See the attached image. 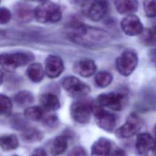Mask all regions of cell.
<instances>
[{
    "mask_svg": "<svg viewBox=\"0 0 156 156\" xmlns=\"http://www.w3.org/2000/svg\"><path fill=\"white\" fill-rule=\"evenodd\" d=\"M70 38L75 42L85 45L101 44L109 39L107 32L99 29L87 27L80 23H74L69 27Z\"/></svg>",
    "mask_w": 156,
    "mask_h": 156,
    "instance_id": "1",
    "label": "cell"
},
{
    "mask_svg": "<svg viewBox=\"0 0 156 156\" xmlns=\"http://www.w3.org/2000/svg\"><path fill=\"white\" fill-rule=\"evenodd\" d=\"M62 16L60 7L51 1H43L35 8V19L40 23H55Z\"/></svg>",
    "mask_w": 156,
    "mask_h": 156,
    "instance_id": "2",
    "label": "cell"
},
{
    "mask_svg": "<svg viewBox=\"0 0 156 156\" xmlns=\"http://www.w3.org/2000/svg\"><path fill=\"white\" fill-rule=\"evenodd\" d=\"M35 56L29 51H16L2 53L0 55V64L7 71H13L16 68L26 65L34 60Z\"/></svg>",
    "mask_w": 156,
    "mask_h": 156,
    "instance_id": "3",
    "label": "cell"
},
{
    "mask_svg": "<svg viewBox=\"0 0 156 156\" xmlns=\"http://www.w3.org/2000/svg\"><path fill=\"white\" fill-rule=\"evenodd\" d=\"M93 102L85 99H80L72 103L70 107V115L73 119L79 124H87L91 119L93 113Z\"/></svg>",
    "mask_w": 156,
    "mask_h": 156,
    "instance_id": "4",
    "label": "cell"
},
{
    "mask_svg": "<svg viewBox=\"0 0 156 156\" xmlns=\"http://www.w3.org/2000/svg\"><path fill=\"white\" fill-rule=\"evenodd\" d=\"M138 63L136 52L132 49L124 50L116 60V68L123 76H130L135 69Z\"/></svg>",
    "mask_w": 156,
    "mask_h": 156,
    "instance_id": "5",
    "label": "cell"
},
{
    "mask_svg": "<svg viewBox=\"0 0 156 156\" xmlns=\"http://www.w3.org/2000/svg\"><path fill=\"white\" fill-rule=\"evenodd\" d=\"M63 89L73 98H82L91 91L90 87L79 78L73 76L65 77L61 81Z\"/></svg>",
    "mask_w": 156,
    "mask_h": 156,
    "instance_id": "6",
    "label": "cell"
},
{
    "mask_svg": "<svg viewBox=\"0 0 156 156\" xmlns=\"http://www.w3.org/2000/svg\"><path fill=\"white\" fill-rule=\"evenodd\" d=\"M108 2L106 1L92 0L83 1L81 4L82 13L90 20L98 21L106 14Z\"/></svg>",
    "mask_w": 156,
    "mask_h": 156,
    "instance_id": "7",
    "label": "cell"
},
{
    "mask_svg": "<svg viewBox=\"0 0 156 156\" xmlns=\"http://www.w3.org/2000/svg\"><path fill=\"white\" fill-rule=\"evenodd\" d=\"M127 101V96L121 92L102 93L97 98L96 102L102 107H107L115 111L121 110Z\"/></svg>",
    "mask_w": 156,
    "mask_h": 156,
    "instance_id": "8",
    "label": "cell"
},
{
    "mask_svg": "<svg viewBox=\"0 0 156 156\" xmlns=\"http://www.w3.org/2000/svg\"><path fill=\"white\" fill-rule=\"evenodd\" d=\"M143 125L142 119L135 113H131L127 118L126 122L115 132L119 138H129L136 135Z\"/></svg>",
    "mask_w": 156,
    "mask_h": 156,
    "instance_id": "9",
    "label": "cell"
},
{
    "mask_svg": "<svg viewBox=\"0 0 156 156\" xmlns=\"http://www.w3.org/2000/svg\"><path fill=\"white\" fill-rule=\"evenodd\" d=\"M93 114L97 125L102 130L112 132L116 126V119L114 114L106 111L97 102H93Z\"/></svg>",
    "mask_w": 156,
    "mask_h": 156,
    "instance_id": "10",
    "label": "cell"
},
{
    "mask_svg": "<svg viewBox=\"0 0 156 156\" xmlns=\"http://www.w3.org/2000/svg\"><path fill=\"white\" fill-rule=\"evenodd\" d=\"M121 27L126 35L131 37L140 35L144 30L140 18L134 14L123 18L121 21Z\"/></svg>",
    "mask_w": 156,
    "mask_h": 156,
    "instance_id": "11",
    "label": "cell"
},
{
    "mask_svg": "<svg viewBox=\"0 0 156 156\" xmlns=\"http://www.w3.org/2000/svg\"><path fill=\"white\" fill-rule=\"evenodd\" d=\"M64 69V63L62 59L56 55H48L44 62V71L46 76L54 79L60 76Z\"/></svg>",
    "mask_w": 156,
    "mask_h": 156,
    "instance_id": "12",
    "label": "cell"
},
{
    "mask_svg": "<svg viewBox=\"0 0 156 156\" xmlns=\"http://www.w3.org/2000/svg\"><path fill=\"white\" fill-rule=\"evenodd\" d=\"M135 148L137 152L141 155L154 151L156 148V140L149 133H138L135 142Z\"/></svg>",
    "mask_w": 156,
    "mask_h": 156,
    "instance_id": "13",
    "label": "cell"
},
{
    "mask_svg": "<svg viewBox=\"0 0 156 156\" xmlns=\"http://www.w3.org/2000/svg\"><path fill=\"white\" fill-rule=\"evenodd\" d=\"M13 15L20 23H28L35 18V9L25 2H18L13 6Z\"/></svg>",
    "mask_w": 156,
    "mask_h": 156,
    "instance_id": "14",
    "label": "cell"
},
{
    "mask_svg": "<svg viewBox=\"0 0 156 156\" xmlns=\"http://www.w3.org/2000/svg\"><path fill=\"white\" fill-rule=\"evenodd\" d=\"M95 62L89 58H83L76 62L73 66L74 71L83 77H89L96 71Z\"/></svg>",
    "mask_w": 156,
    "mask_h": 156,
    "instance_id": "15",
    "label": "cell"
},
{
    "mask_svg": "<svg viewBox=\"0 0 156 156\" xmlns=\"http://www.w3.org/2000/svg\"><path fill=\"white\" fill-rule=\"evenodd\" d=\"M112 147V143L108 138L101 137L93 143L90 156H108Z\"/></svg>",
    "mask_w": 156,
    "mask_h": 156,
    "instance_id": "16",
    "label": "cell"
},
{
    "mask_svg": "<svg viewBox=\"0 0 156 156\" xmlns=\"http://www.w3.org/2000/svg\"><path fill=\"white\" fill-rule=\"evenodd\" d=\"M114 4L116 11L122 15H133L138 9V2L135 0H118Z\"/></svg>",
    "mask_w": 156,
    "mask_h": 156,
    "instance_id": "17",
    "label": "cell"
},
{
    "mask_svg": "<svg viewBox=\"0 0 156 156\" xmlns=\"http://www.w3.org/2000/svg\"><path fill=\"white\" fill-rule=\"evenodd\" d=\"M40 101L42 108L46 110L55 111L60 107V101L58 97L51 93H46L41 95Z\"/></svg>",
    "mask_w": 156,
    "mask_h": 156,
    "instance_id": "18",
    "label": "cell"
},
{
    "mask_svg": "<svg viewBox=\"0 0 156 156\" xmlns=\"http://www.w3.org/2000/svg\"><path fill=\"white\" fill-rule=\"evenodd\" d=\"M68 147V137L65 135L56 136L51 145V154L52 156H59L62 155Z\"/></svg>",
    "mask_w": 156,
    "mask_h": 156,
    "instance_id": "19",
    "label": "cell"
},
{
    "mask_svg": "<svg viewBox=\"0 0 156 156\" xmlns=\"http://www.w3.org/2000/svg\"><path fill=\"white\" fill-rule=\"evenodd\" d=\"M26 74L28 78L34 83L40 82L45 74L44 68L38 63H33L30 64L26 70Z\"/></svg>",
    "mask_w": 156,
    "mask_h": 156,
    "instance_id": "20",
    "label": "cell"
},
{
    "mask_svg": "<svg viewBox=\"0 0 156 156\" xmlns=\"http://www.w3.org/2000/svg\"><path fill=\"white\" fill-rule=\"evenodd\" d=\"M43 138V133L35 127H27L23 130L21 133L22 140L29 143H34L40 141Z\"/></svg>",
    "mask_w": 156,
    "mask_h": 156,
    "instance_id": "21",
    "label": "cell"
},
{
    "mask_svg": "<svg viewBox=\"0 0 156 156\" xmlns=\"http://www.w3.org/2000/svg\"><path fill=\"white\" fill-rule=\"evenodd\" d=\"M0 145L1 149L4 151H12L19 146V141L16 135L5 134L1 136Z\"/></svg>",
    "mask_w": 156,
    "mask_h": 156,
    "instance_id": "22",
    "label": "cell"
},
{
    "mask_svg": "<svg viewBox=\"0 0 156 156\" xmlns=\"http://www.w3.org/2000/svg\"><path fill=\"white\" fill-rule=\"evenodd\" d=\"M44 116V109L38 105L28 107L24 111V117L30 121H42Z\"/></svg>",
    "mask_w": 156,
    "mask_h": 156,
    "instance_id": "23",
    "label": "cell"
},
{
    "mask_svg": "<svg viewBox=\"0 0 156 156\" xmlns=\"http://www.w3.org/2000/svg\"><path fill=\"white\" fill-rule=\"evenodd\" d=\"M13 99L15 103L18 107H24L32 104L34 101V97L31 92L27 90H21L15 94Z\"/></svg>",
    "mask_w": 156,
    "mask_h": 156,
    "instance_id": "24",
    "label": "cell"
},
{
    "mask_svg": "<svg viewBox=\"0 0 156 156\" xmlns=\"http://www.w3.org/2000/svg\"><path fill=\"white\" fill-rule=\"evenodd\" d=\"M141 44L147 46H156V31L151 27L144 29L139 37Z\"/></svg>",
    "mask_w": 156,
    "mask_h": 156,
    "instance_id": "25",
    "label": "cell"
},
{
    "mask_svg": "<svg viewBox=\"0 0 156 156\" xmlns=\"http://www.w3.org/2000/svg\"><path fill=\"white\" fill-rule=\"evenodd\" d=\"M113 80L112 75L107 71H102L98 72L94 77L96 85L99 88H105L108 87Z\"/></svg>",
    "mask_w": 156,
    "mask_h": 156,
    "instance_id": "26",
    "label": "cell"
},
{
    "mask_svg": "<svg viewBox=\"0 0 156 156\" xmlns=\"http://www.w3.org/2000/svg\"><path fill=\"white\" fill-rule=\"evenodd\" d=\"M12 110V102L10 99L5 94H0V113L1 115L8 116Z\"/></svg>",
    "mask_w": 156,
    "mask_h": 156,
    "instance_id": "27",
    "label": "cell"
},
{
    "mask_svg": "<svg viewBox=\"0 0 156 156\" xmlns=\"http://www.w3.org/2000/svg\"><path fill=\"white\" fill-rule=\"evenodd\" d=\"M143 10L146 16L149 18L156 17V1H144L143 2Z\"/></svg>",
    "mask_w": 156,
    "mask_h": 156,
    "instance_id": "28",
    "label": "cell"
},
{
    "mask_svg": "<svg viewBox=\"0 0 156 156\" xmlns=\"http://www.w3.org/2000/svg\"><path fill=\"white\" fill-rule=\"evenodd\" d=\"M43 124L49 128H54L58 124V119L55 115L51 114L44 116L42 119Z\"/></svg>",
    "mask_w": 156,
    "mask_h": 156,
    "instance_id": "29",
    "label": "cell"
},
{
    "mask_svg": "<svg viewBox=\"0 0 156 156\" xmlns=\"http://www.w3.org/2000/svg\"><path fill=\"white\" fill-rule=\"evenodd\" d=\"M12 15L10 11L6 7H2L0 8V24H4L8 23L11 18Z\"/></svg>",
    "mask_w": 156,
    "mask_h": 156,
    "instance_id": "30",
    "label": "cell"
},
{
    "mask_svg": "<svg viewBox=\"0 0 156 156\" xmlns=\"http://www.w3.org/2000/svg\"><path fill=\"white\" fill-rule=\"evenodd\" d=\"M66 156H87V152L83 147L76 146L72 148Z\"/></svg>",
    "mask_w": 156,
    "mask_h": 156,
    "instance_id": "31",
    "label": "cell"
},
{
    "mask_svg": "<svg viewBox=\"0 0 156 156\" xmlns=\"http://www.w3.org/2000/svg\"><path fill=\"white\" fill-rule=\"evenodd\" d=\"M12 126L15 129H23V130L26 128H27V127L26 126L25 121L19 116H15V118H13L12 121Z\"/></svg>",
    "mask_w": 156,
    "mask_h": 156,
    "instance_id": "32",
    "label": "cell"
},
{
    "mask_svg": "<svg viewBox=\"0 0 156 156\" xmlns=\"http://www.w3.org/2000/svg\"><path fill=\"white\" fill-rule=\"evenodd\" d=\"M108 156H127L126 152L122 149L116 148L111 151Z\"/></svg>",
    "mask_w": 156,
    "mask_h": 156,
    "instance_id": "33",
    "label": "cell"
},
{
    "mask_svg": "<svg viewBox=\"0 0 156 156\" xmlns=\"http://www.w3.org/2000/svg\"><path fill=\"white\" fill-rule=\"evenodd\" d=\"M148 57L151 62L156 66V48H154L149 51Z\"/></svg>",
    "mask_w": 156,
    "mask_h": 156,
    "instance_id": "34",
    "label": "cell"
},
{
    "mask_svg": "<svg viewBox=\"0 0 156 156\" xmlns=\"http://www.w3.org/2000/svg\"><path fill=\"white\" fill-rule=\"evenodd\" d=\"M30 156H48V155L44 149L39 147L34 150Z\"/></svg>",
    "mask_w": 156,
    "mask_h": 156,
    "instance_id": "35",
    "label": "cell"
},
{
    "mask_svg": "<svg viewBox=\"0 0 156 156\" xmlns=\"http://www.w3.org/2000/svg\"><path fill=\"white\" fill-rule=\"evenodd\" d=\"M153 27V29L156 31V21L154 23V24H153V26H152Z\"/></svg>",
    "mask_w": 156,
    "mask_h": 156,
    "instance_id": "36",
    "label": "cell"
},
{
    "mask_svg": "<svg viewBox=\"0 0 156 156\" xmlns=\"http://www.w3.org/2000/svg\"><path fill=\"white\" fill-rule=\"evenodd\" d=\"M154 133H155V136H156V123L154 126Z\"/></svg>",
    "mask_w": 156,
    "mask_h": 156,
    "instance_id": "37",
    "label": "cell"
},
{
    "mask_svg": "<svg viewBox=\"0 0 156 156\" xmlns=\"http://www.w3.org/2000/svg\"><path fill=\"white\" fill-rule=\"evenodd\" d=\"M155 153V154H156V148H155V151H154Z\"/></svg>",
    "mask_w": 156,
    "mask_h": 156,
    "instance_id": "38",
    "label": "cell"
},
{
    "mask_svg": "<svg viewBox=\"0 0 156 156\" xmlns=\"http://www.w3.org/2000/svg\"><path fill=\"white\" fill-rule=\"evenodd\" d=\"M12 156H19V155H12Z\"/></svg>",
    "mask_w": 156,
    "mask_h": 156,
    "instance_id": "39",
    "label": "cell"
}]
</instances>
